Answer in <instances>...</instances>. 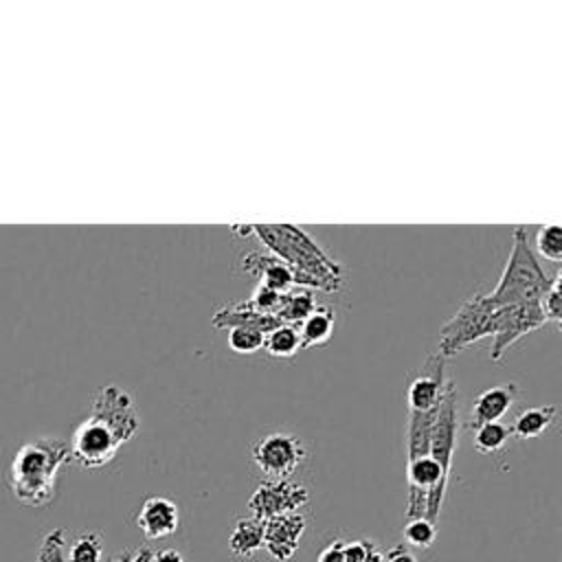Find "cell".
I'll list each match as a JSON object with an SVG mask.
<instances>
[{"label":"cell","mask_w":562,"mask_h":562,"mask_svg":"<svg viewBox=\"0 0 562 562\" xmlns=\"http://www.w3.org/2000/svg\"><path fill=\"white\" fill-rule=\"evenodd\" d=\"M268 356L272 358H290L301 349V338L296 327L292 325H277L263 336V347Z\"/></svg>","instance_id":"obj_20"},{"label":"cell","mask_w":562,"mask_h":562,"mask_svg":"<svg viewBox=\"0 0 562 562\" xmlns=\"http://www.w3.org/2000/svg\"><path fill=\"white\" fill-rule=\"evenodd\" d=\"M213 327L217 329H233V327H250L257 329L261 334H268L270 329H274L277 325H281L274 316L268 314H259L257 310H252V305L248 301H239V303H231L222 310L215 312V316L211 318Z\"/></svg>","instance_id":"obj_14"},{"label":"cell","mask_w":562,"mask_h":562,"mask_svg":"<svg viewBox=\"0 0 562 562\" xmlns=\"http://www.w3.org/2000/svg\"><path fill=\"white\" fill-rule=\"evenodd\" d=\"M364 562H384V555H382V551L378 549V547H373L371 549V553L367 555V560Z\"/></svg>","instance_id":"obj_33"},{"label":"cell","mask_w":562,"mask_h":562,"mask_svg":"<svg viewBox=\"0 0 562 562\" xmlns=\"http://www.w3.org/2000/svg\"><path fill=\"white\" fill-rule=\"evenodd\" d=\"M305 516L301 512L263 520V549L279 562L290 560L305 533Z\"/></svg>","instance_id":"obj_10"},{"label":"cell","mask_w":562,"mask_h":562,"mask_svg":"<svg viewBox=\"0 0 562 562\" xmlns=\"http://www.w3.org/2000/svg\"><path fill=\"white\" fill-rule=\"evenodd\" d=\"M250 233L259 237L266 250L285 263L294 285L323 292L342 288V268L334 261L301 226L294 224H250Z\"/></svg>","instance_id":"obj_2"},{"label":"cell","mask_w":562,"mask_h":562,"mask_svg":"<svg viewBox=\"0 0 562 562\" xmlns=\"http://www.w3.org/2000/svg\"><path fill=\"white\" fill-rule=\"evenodd\" d=\"M334 325H336L334 310L329 305H316L312 310V314L307 318H303L296 327L299 338H301V349L325 345L334 334Z\"/></svg>","instance_id":"obj_15"},{"label":"cell","mask_w":562,"mask_h":562,"mask_svg":"<svg viewBox=\"0 0 562 562\" xmlns=\"http://www.w3.org/2000/svg\"><path fill=\"white\" fill-rule=\"evenodd\" d=\"M496 307H490L483 292L472 294L461 303L448 323L439 331V356L450 358L481 338L494 336Z\"/></svg>","instance_id":"obj_5"},{"label":"cell","mask_w":562,"mask_h":562,"mask_svg":"<svg viewBox=\"0 0 562 562\" xmlns=\"http://www.w3.org/2000/svg\"><path fill=\"white\" fill-rule=\"evenodd\" d=\"M136 430L138 413L130 393L116 384H108L94 395L92 413L75 428L68 443L70 459L83 468H103Z\"/></svg>","instance_id":"obj_1"},{"label":"cell","mask_w":562,"mask_h":562,"mask_svg":"<svg viewBox=\"0 0 562 562\" xmlns=\"http://www.w3.org/2000/svg\"><path fill=\"white\" fill-rule=\"evenodd\" d=\"M536 250L551 263L562 261V228H560V224H542L538 228Z\"/></svg>","instance_id":"obj_23"},{"label":"cell","mask_w":562,"mask_h":562,"mask_svg":"<svg viewBox=\"0 0 562 562\" xmlns=\"http://www.w3.org/2000/svg\"><path fill=\"white\" fill-rule=\"evenodd\" d=\"M154 549L149 547H138L134 551H123L119 553V562H149L151 560Z\"/></svg>","instance_id":"obj_31"},{"label":"cell","mask_w":562,"mask_h":562,"mask_svg":"<svg viewBox=\"0 0 562 562\" xmlns=\"http://www.w3.org/2000/svg\"><path fill=\"white\" fill-rule=\"evenodd\" d=\"M404 540L411 544V547H417V549H428L432 547L435 538H437V527L435 522L426 520V518H411L406 525H404V531H402Z\"/></svg>","instance_id":"obj_25"},{"label":"cell","mask_w":562,"mask_h":562,"mask_svg":"<svg viewBox=\"0 0 562 562\" xmlns=\"http://www.w3.org/2000/svg\"><path fill=\"white\" fill-rule=\"evenodd\" d=\"M555 415H558V408L551 404L529 406L516 415L514 424L509 426V432L518 439H536L551 428V424L555 422Z\"/></svg>","instance_id":"obj_16"},{"label":"cell","mask_w":562,"mask_h":562,"mask_svg":"<svg viewBox=\"0 0 562 562\" xmlns=\"http://www.w3.org/2000/svg\"><path fill=\"white\" fill-rule=\"evenodd\" d=\"M241 270L246 274H252L259 279V285H266L279 294H285L294 288L292 272L285 263H281L277 257L261 255V252H248L241 257Z\"/></svg>","instance_id":"obj_13"},{"label":"cell","mask_w":562,"mask_h":562,"mask_svg":"<svg viewBox=\"0 0 562 562\" xmlns=\"http://www.w3.org/2000/svg\"><path fill=\"white\" fill-rule=\"evenodd\" d=\"M66 562H103L101 533L99 531L79 533L66 551Z\"/></svg>","instance_id":"obj_21"},{"label":"cell","mask_w":562,"mask_h":562,"mask_svg":"<svg viewBox=\"0 0 562 562\" xmlns=\"http://www.w3.org/2000/svg\"><path fill=\"white\" fill-rule=\"evenodd\" d=\"M316 307V301L312 296L310 290H290L285 294H281V303H279V310L274 314V318L281 323V325H292V327H299V323L303 318H307L312 314V310Z\"/></svg>","instance_id":"obj_19"},{"label":"cell","mask_w":562,"mask_h":562,"mask_svg":"<svg viewBox=\"0 0 562 562\" xmlns=\"http://www.w3.org/2000/svg\"><path fill=\"white\" fill-rule=\"evenodd\" d=\"M560 283H562V272H558V274L551 279V283H549L547 292H544V294H542V299H540V310H542V314H544L547 323H555L558 327L562 325V296H560Z\"/></svg>","instance_id":"obj_26"},{"label":"cell","mask_w":562,"mask_h":562,"mask_svg":"<svg viewBox=\"0 0 562 562\" xmlns=\"http://www.w3.org/2000/svg\"><path fill=\"white\" fill-rule=\"evenodd\" d=\"M382 555H384V562H417L411 547H406V544H395L393 549H389Z\"/></svg>","instance_id":"obj_30"},{"label":"cell","mask_w":562,"mask_h":562,"mask_svg":"<svg viewBox=\"0 0 562 562\" xmlns=\"http://www.w3.org/2000/svg\"><path fill=\"white\" fill-rule=\"evenodd\" d=\"M248 303L252 305V310H257L259 314H268V316H274L277 310H279V303H281V294L266 288V285H257L252 296L248 299Z\"/></svg>","instance_id":"obj_28"},{"label":"cell","mask_w":562,"mask_h":562,"mask_svg":"<svg viewBox=\"0 0 562 562\" xmlns=\"http://www.w3.org/2000/svg\"><path fill=\"white\" fill-rule=\"evenodd\" d=\"M316 562H345V551H342V538L331 540L321 553Z\"/></svg>","instance_id":"obj_29"},{"label":"cell","mask_w":562,"mask_h":562,"mask_svg":"<svg viewBox=\"0 0 562 562\" xmlns=\"http://www.w3.org/2000/svg\"><path fill=\"white\" fill-rule=\"evenodd\" d=\"M149 562H184V558L176 549H162V551H154Z\"/></svg>","instance_id":"obj_32"},{"label":"cell","mask_w":562,"mask_h":562,"mask_svg":"<svg viewBox=\"0 0 562 562\" xmlns=\"http://www.w3.org/2000/svg\"><path fill=\"white\" fill-rule=\"evenodd\" d=\"M228 549L235 558H252L263 549V522L257 518H239L231 538Z\"/></svg>","instance_id":"obj_18"},{"label":"cell","mask_w":562,"mask_h":562,"mask_svg":"<svg viewBox=\"0 0 562 562\" xmlns=\"http://www.w3.org/2000/svg\"><path fill=\"white\" fill-rule=\"evenodd\" d=\"M437 411H439V406L432 408V411H426V413L408 411V422H406V452H408V461L428 454L430 432H432V424H435Z\"/></svg>","instance_id":"obj_17"},{"label":"cell","mask_w":562,"mask_h":562,"mask_svg":"<svg viewBox=\"0 0 562 562\" xmlns=\"http://www.w3.org/2000/svg\"><path fill=\"white\" fill-rule=\"evenodd\" d=\"M37 562H66V533L64 529H53L42 538Z\"/></svg>","instance_id":"obj_27"},{"label":"cell","mask_w":562,"mask_h":562,"mask_svg":"<svg viewBox=\"0 0 562 562\" xmlns=\"http://www.w3.org/2000/svg\"><path fill=\"white\" fill-rule=\"evenodd\" d=\"M136 525L145 533L147 540H160L171 533H176L180 525V512L178 505L171 498L165 496H149L143 501Z\"/></svg>","instance_id":"obj_11"},{"label":"cell","mask_w":562,"mask_h":562,"mask_svg":"<svg viewBox=\"0 0 562 562\" xmlns=\"http://www.w3.org/2000/svg\"><path fill=\"white\" fill-rule=\"evenodd\" d=\"M544 325H547V318L540 310V303L496 307V329L492 336L494 342H492L490 358L494 362H498L514 342H518L522 336H527Z\"/></svg>","instance_id":"obj_8"},{"label":"cell","mask_w":562,"mask_h":562,"mask_svg":"<svg viewBox=\"0 0 562 562\" xmlns=\"http://www.w3.org/2000/svg\"><path fill=\"white\" fill-rule=\"evenodd\" d=\"M228 331V349L239 353V356H248V353H255L263 347V336L261 331L257 329H250V327H233V329H226Z\"/></svg>","instance_id":"obj_24"},{"label":"cell","mask_w":562,"mask_h":562,"mask_svg":"<svg viewBox=\"0 0 562 562\" xmlns=\"http://www.w3.org/2000/svg\"><path fill=\"white\" fill-rule=\"evenodd\" d=\"M512 432L509 426L501 424V422H492V424H483L479 428H474V450L481 454H494L498 452L507 441H509Z\"/></svg>","instance_id":"obj_22"},{"label":"cell","mask_w":562,"mask_h":562,"mask_svg":"<svg viewBox=\"0 0 562 562\" xmlns=\"http://www.w3.org/2000/svg\"><path fill=\"white\" fill-rule=\"evenodd\" d=\"M516 395H518L516 384H496V386H490L483 393H479L474 397V404H472V411H470L468 428L474 430L483 424L498 422L514 406Z\"/></svg>","instance_id":"obj_12"},{"label":"cell","mask_w":562,"mask_h":562,"mask_svg":"<svg viewBox=\"0 0 562 562\" xmlns=\"http://www.w3.org/2000/svg\"><path fill=\"white\" fill-rule=\"evenodd\" d=\"M70 459V448L61 439L40 437L15 452L9 468V485L18 503L44 507L55 496V481L61 465Z\"/></svg>","instance_id":"obj_3"},{"label":"cell","mask_w":562,"mask_h":562,"mask_svg":"<svg viewBox=\"0 0 562 562\" xmlns=\"http://www.w3.org/2000/svg\"><path fill=\"white\" fill-rule=\"evenodd\" d=\"M446 358L439 353H430L422 367V371L411 380L406 391L408 411L426 413L439 406L443 389H446Z\"/></svg>","instance_id":"obj_9"},{"label":"cell","mask_w":562,"mask_h":562,"mask_svg":"<svg viewBox=\"0 0 562 562\" xmlns=\"http://www.w3.org/2000/svg\"><path fill=\"white\" fill-rule=\"evenodd\" d=\"M307 450L292 432H268L252 446V461L268 481L290 479L303 463Z\"/></svg>","instance_id":"obj_6"},{"label":"cell","mask_w":562,"mask_h":562,"mask_svg":"<svg viewBox=\"0 0 562 562\" xmlns=\"http://www.w3.org/2000/svg\"><path fill=\"white\" fill-rule=\"evenodd\" d=\"M549 283H551L549 274L542 270V266L538 263V257L529 248L525 226H514L507 263L501 272L496 288L485 294L487 305L505 307V305L540 303Z\"/></svg>","instance_id":"obj_4"},{"label":"cell","mask_w":562,"mask_h":562,"mask_svg":"<svg viewBox=\"0 0 562 562\" xmlns=\"http://www.w3.org/2000/svg\"><path fill=\"white\" fill-rule=\"evenodd\" d=\"M310 501L307 487L301 483H294L290 479L283 481H263L250 496L248 509L250 516L257 520H270L274 516L294 514L301 507H305Z\"/></svg>","instance_id":"obj_7"}]
</instances>
